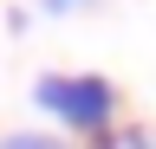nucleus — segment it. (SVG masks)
Here are the masks:
<instances>
[{
	"instance_id": "f257e3e1",
	"label": "nucleus",
	"mask_w": 156,
	"mask_h": 149,
	"mask_svg": "<svg viewBox=\"0 0 156 149\" xmlns=\"http://www.w3.org/2000/svg\"><path fill=\"white\" fill-rule=\"evenodd\" d=\"M39 110H52V117H65L72 130H104L111 123V104L117 91L104 78H39Z\"/></svg>"
},
{
	"instance_id": "f03ea898",
	"label": "nucleus",
	"mask_w": 156,
	"mask_h": 149,
	"mask_svg": "<svg viewBox=\"0 0 156 149\" xmlns=\"http://www.w3.org/2000/svg\"><path fill=\"white\" fill-rule=\"evenodd\" d=\"M0 149H58V143H52V136H26V130H20V136H7Z\"/></svg>"
}]
</instances>
